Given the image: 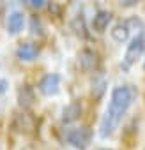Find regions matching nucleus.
<instances>
[{
  "label": "nucleus",
  "instance_id": "1",
  "mask_svg": "<svg viewBox=\"0 0 145 150\" xmlns=\"http://www.w3.org/2000/svg\"><path fill=\"white\" fill-rule=\"evenodd\" d=\"M136 96H138V92L131 85L113 88L110 106H108V110H106V113H104V117L101 120V127H99V134L103 138H108V136L113 134V131L122 122V117L127 113V110L133 104V101L136 99Z\"/></svg>",
  "mask_w": 145,
  "mask_h": 150
},
{
  "label": "nucleus",
  "instance_id": "2",
  "mask_svg": "<svg viewBox=\"0 0 145 150\" xmlns=\"http://www.w3.org/2000/svg\"><path fill=\"white\" fill-rule=\"evenodd\" d=\"M65 141L76 150H85L89 148L90 141H92V131L90 127H75V129H67L64 134Z\"/></svg>",
  "mask_w": 145,
  "mask_h": 150
},
{
  "label": "nucleus",
  "instance_id": "3",
  "mask_svg": "<svg viewBox=\"0 0 145 150\" xmlns=\"http://www.w3.org/2000/svg\"><path fill=\"white\" fill-rule=\"evenodd\" d=\"M143 48H145V34L140 32V34L131 41V44H129L127 50H126V55H124V69H129V67L141 57Z\"/></svg>",
  "mask_w": 145,
  "mask_h": 150
},
{
  "label": "nucleus",
  "instance_id": "4",
  "mask_svg": "<svg viewBox=\"0 0 145 150\" xmlns=\"http://www.w3.org/2000/svg\"><path fill=\"white\" fill-rule=\"evenodd\" d=\"M76 62H78V67H80L83 72H92V71H96V69L99 67V55H97L94 50L85 48V50H82V51L78 53Z\"/></svg>",
  "mask_w": 145,
  "mask_h": 150
},
{
  "label": "nucleus",
  "instance_id": "5",
  "mask_svg": "<svg viewBox=\"0 0 145 150\" xmlns=\"http://www.w3.org/2000/svg\"><path fill=\"white\" fill-rule=\"evenodd\" d=\"M39 90L46 97L57 96L58 90H60V76L55 74V72L53 74H46V76L41 80V83H39Z\"/></svg>",
  "mask_w": 145,
  "mask_h": 150
},
{
  "label": "nucleus",
  "instance_id": "6",
  "mask_svg": "<svg viewBox=\"0 0 145 150\" xmlns=\"http://www.w3.org/2000/svg\"><path fill=\"white\" fill-rule=\"evenodd\" d=\"M83 115V106L80 101H72L62 110V124H75Z\"/></svg>",
  "mask_w": 145,
  "mask_h": 150
},
{
  "label": "nucleus",
  "instance_id": "7",
  "mask_svg": "<svg viewBox=\"0 0 145 150\" xmlns=\"http://www.w3.org/2000/svg\"><path fill=\"white\" fill-rule=\"evenodd\" d=\"M20 108L23 110H30L34 104H36V92L30 85H23L20 90H18V97H16Z\"/></svg>",
  "mask_w": 145,
  "mask_h": 150
},
{
  "label": "nucleus",
  "instance_id": "8",
  "mask_svg": "<svg viewBox=\"0 0 145 150\" xmlns=\"http://www.w3.org/2000/svg\"><path fill=\"white\" fill-rule=\"evenodd\" d=\"M14 127L20 131V132H32L36 129V118L30 115V113H18L16 118H14Z\"/></svg>",
  "mask_w": 145,
  "mask_h": 150
},
{
  "label": "nucleus",
  "instance_id": "9",
  "mask_svg": "<svg viewBox=\"0 0 145 150\" xmlns=\"http://www.w3.org/2000/svg\"><path fill=\"white\" fill-rule=\"evenodd\" d=\"M39 55V48L32 42H25V44H20V48L16 50V57L21 60V62H32L36 60Z\"/></svg>",
  "mask_w": 145,
  "mask_h": 150
},
{
  "label": "nucleus",
  "instance_id": "10",
  "mask_svg": "<svg viewBox=\"0 0 145 150\" xmlns=\"http://www.w3.org/2000/svg\"><path fill=\"white\" fill-rule=\"evenodd\" d=\"M106 80L103 78V76H94L92 78V81H90V94H92V97H94V101H101L103 99V96H104V92H106Z\"/></svg>",
  "mask_w": 145,
  "mask_h": 150
},
{
  "label": "nucleus",
  "instance_id": "11",
  "mask_svg": "<svg viewBox=\"0 0 145 150\" xmlns=\"http://www.w3.org/2000/svg\"><path fill=\"white\" fill-rule=\"evenodd\" d=\"M23 25H25V16L21 14V13H11L9 14V21H7V30H9V34H13V35H16V34H20L21 30H23Z\"/></svg>",
  "mask_w": 145,
  "mask_h": 150
},
{
  "label": "nucleus",
  "instance_id": "12",
  "mask_svg": "<svg viewBox=\"0 0 145 150\" xmlns=\"http://www.w3.org/2000/svg\"><path fill=\"white\" fill-rule=\"evenodd\" d=\"M112 13H108V11H99L96 16H94V21H92V25H94V30L96 32H104L106 28H108V25L112 23Z\"/></svg>",
  "mask_w": 145,
  "mask_h": 150
},
{
  "label": "nucleus",
  "instance_id": "13",
  "mask_svg": "<svg viewBox=\"0 0 145 150\" xmlns=\"http://www.w3.org/2000/svg\"><path fill=\"white\" fill-rule=\"evenodd\" d=\"M129 27H127V23H119V25H115L113 28H112V37L117 41V42H126L127 39H129Z\"/></svg>",
  "mask_w": 145,
  "mask_h": 150
},
{
  "label": "nucleus",
  "instance_id": "14",
  "mask_svg": "<svg viewBox=\"0 0 145 150\" xmlns=\"http://www.w3.org/2000/svg\"><path fill=\"white\" fill-rule=\"evenodd\" d=\"M126 23H127L129 28H131V27H136L138 32H143V21H141V20H138V18H131V20L126 21Z\"/></svg>",
  "mask_w": 145,
  "mask_h": 150
},
{
  "label": "nucleus",
  "instance_id": "15",
  "mask_svg": "<svg viewBox=\"0 0 145 150\" xmlns=\"http://www.w3.org/2000/svg\"><path fill=\"white\" fill-rule=\"evenodd\" d=\"M32 34H34V35H36V34L41 35V34H43V32H41V21H39L37 18H32Z\"/></svg>",
  "mask_w": 145,
  "mask_h": 150
},
{
  "label": "nucleus",
  "instance_id": "16",
  "mask_svg": "<svg viewBox=\"0 0 145 150\" xmlns=\"http://www.w3.org/2000/svg\"><path fill=\"white\" fill-rule=\"evenodd\" d=\"M140 2H141V0H120V6L122 7H134Z\"/></svg>",
  "mask_w": 145,
  "mask_h": 150
},
{
  "label": "nucleus",
  "instance_id": "17",
  "mask_svg": "<svg viewBox=\"0 0 145 150\" xmlns=\"http://www.w3.org/2000/svg\"><path fill=\"white\" fill-rule=\"evenodd\" d=\"M46 2H48V0H30L32 7H36V9H43L46 6Z\"/></svg>",
  "mask_w": 145,
  "mask_h": 150
},
{
  "label": "nucleus",
  "instance_id": "18",
  "mask_svg": "<svg viewBox=\"0 0 145 150\" xmlns=\"http://www.w3.org/2000/svg\"><path fill=\"white\" fill-rule=\"evenodd\" d=\"M7 90V81L6 80H0V94H4Z\"/></svg>",
  "mask_w": 145,
  "mask_h": 150
},
{
  "label": "nucleus",
  "instance_id": "19",
  "mask_svg": "<svg viewBox=\"0 0 145 150\" xmlns=\"http://www.w3.org/2000/svg\"><path fill=\"white\" fill-rule=\"evenodd\" d=\"M99 150H110V148H99Z\"/></svg>",
  "mask_w": 145,
  "mask_h": 150
},
{
  "label": "nucleus",
  "instance_id": "20",
  "mask_svg": "<svg viewBox=\"0 0 145 150\" xmlns=\"http://www.w3.org/2000/svg\"><path fill=\"white\" fill-rule=\"evenodd\" d=\"M143 67H145V64H143Z\"/></svg>",
  "mask_w": 145,
  "mask_h": 150
}]
</instances>
